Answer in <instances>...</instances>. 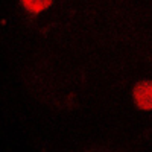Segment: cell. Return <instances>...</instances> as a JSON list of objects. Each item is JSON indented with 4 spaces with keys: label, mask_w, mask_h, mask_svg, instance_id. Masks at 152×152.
Segmentation results:
<instances>
[{
    "label": "cell",
    "mask_w": 152,
    "mask_h": 152,
    "mask_svg": "<svg viewBox=\"0 0 152 152\" xmlns=\"http://www.w3.org/2000/svg\"><path fill=\"white\" fill-rule=\"evenodd\" d=\"M132 99L138 110L151 111L152 110V81H140L137 82L132 90Z\"/></svg>",
    "instance_id": "cell-1"
},
{
    "label": "cell",
    "mask_w": 152,
    "mask_h": 152,
    "mask_svg": "<svg viewBox=\"0 0 152 152\" xmlns=\"http://www.w3.org/2000/svg\"><path fill=\"white\" fill-rule=\"evenodd\" d=\"M20 3L31 14H38L52 6L53 0H20Z\"/></svg>",
    "instance_id": "cell-2"
}]
</instances>
